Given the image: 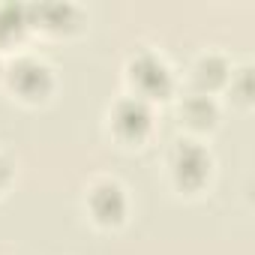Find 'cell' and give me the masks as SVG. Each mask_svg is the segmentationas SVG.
Returning <instances> with one entry per match:
<instances>
[{
  "label": "cell",
  "mask_w": 255,
  "mask_h": 255,
  "mask_svg": "<svg viewBox=\"0 0 255 255\" xmlns=\"http://www.w3.org/2000/svg\"><path fill=\"white\" fill-rule=\"evenodd\" d=\"M171 180L180 192H201L210 180V171H213V159L210 153L198 144V141H177L174 150H171Z\"/></svg>",
  "instance_id": "6da1fadb"
},
{
  "label": "cell",
  "mask_w": 255,
  "mask_h": 255,
  "mask_svg": "<svg viewBox=\"0 0 255 255\" xmlns=\"http://www.w3.org/2000/svg\"><path fill=\"white\" fill-rule=\"evenodd\" d=\"M129 81L138 93V99L150 102V99H165L174 87L171 69L162 57H156L153 51H138L129 60Z\"/></svg>",
  "instance_id": "7a4b0ae2"
},
{
  "label": "cell",
  "mask_w": 255,
  "mask_h": 255,
  "mask_svg": "<svg viewBox=\"0 0 255 255\" xmlns=\"http://www.w3.org/2000/svg\"><path fill=\"white\" fill-rule=\"evenodd\" d=\"M87 210H90V219L102 228H117L126 213H129V198H126V189L117 183V180H96L90 189H87Z\"/></svg>",
  "instance_id": "3957f363"
},
{
  "label": "cell",
  "mask_w": 255,
  "mask_h": 255,
  "mask_svg": "<svg viewBox=\"0 0 255 255\" xmlns=\"http://www.w3.org/2000/svg\"><path fill=\"white\" fill-rule=\"evenodd\" d=\"M111 129L120 141L126 144H138L150 135L153 129V111L150 102L138 99V96H123L114 108H111Z\"/></svg>",
  "instance_id": "277c9868"
},
{
  "label": "cell",
  "mask_w": 255,
  "mask_h": 255,
  "mask_svg": "<svg viewBox=\"0 0 255 255\" xmlns=\"http://www.w3.org/2000/svg\"><path fill=\"white\" fill-rule=\"evenodd\" d=\"M9 84L12 90L27 99V102H42L51 90H54V75L51 69L36 60V57H21L9 66Z\"/></svg>",
  "instance_id": "5b68a950"
},
{
  "label": "cell",
  "mask_w": 255,
  "mask_h": 255,
  "mask_svg": "<svg viewBox=\"0 0 255 255\" xmlns=\"http://www.w3.org/2000/svg\"><path fill=\"white\" fill-rule=\"evenodd\" d=\"M228 75H231V69H228V63L219 57V54H204L198 63H195V87H198V93H204V96H210L213 90H219L222 84H228Z\"/></svg>",
  "instance_id": "8992f818"
},
{
  "label": "cell",
  "mask_w": 255,
  "mask_h": 255,
  "mask_svg": "<svg viewBox=\"0 0 255 255\" xmlns=\"http://www.w3.org/2000/svg\"><path fill=\"white\" fill-rule=\"evenodd\" d=\"M183 120L192 126V129H213L216 120H219V108L213 102V96H204V93H195L183 102L180 108Z\"/></svg>",
  "instance_id": "52a82bcc"
},
{
  "label": "cell",
  "mask_w": 255,
  "mask_h": 255,
  "mask_svg": "<svg viewBox=\"0 0 255 255\" xmlns=\"http://www.w3.org/2000/svg\"><path fill=\"white\" fill-rule=\"evenodd\" d=\"M39 12H42V15H51V18H45V27H51V30L69 27V24H66V15H75L72 6H60V3H48V6H42Z\"/></svg>",
  "instance_id": "ba28073f"
},
{
  "label": "cell",
  "mask_w": 255,
  "mask_h": 255,
  "mask_svg": "<svg viewBox=\"0 0 255 255\" xmlns=\"http://www.w3.org/2000/svg\"><path fill=\"white\" fill-rule=\"evenodd\" d=\"M231 96H237V102H249L252 96V87H249V69H240L237 72V87H231Z\"/></svg>",
  "instance_id": "9c48e42d"
},
{
  "label": "cell",
  "mask_w": 255,
  "mask_h": 255,
  "mask_svg": "<svg viewBox=\"0 0 255 255\" xmlns=\"http://www.w3.org/2000/svg\"><path fill=\"white\" fill-rule=\"evenodd\" d=\"M9 177H12V165H9L6 156H0V189L9 183Z\"/></svg>",
  "instance_id": "30bf717a"
}]
</instances>
